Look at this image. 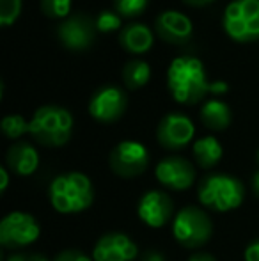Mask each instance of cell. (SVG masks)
Returning <instances> with one entry per match:
<instances>
[{"label": "cell", "instance_id": "cell-4", "mask_svg": "<svg viewBox=\"0 0 259 261\" xmlns=\"http://www.w3.org/2000/svg\"><path fill=\"white\" fill-rule=\"evenodd\" d=\"M197 197L206 208L215 212H231L243 203L245 187L238 178L224 172L204 176L199 181Z\"/></svg>", "mask_w": 259, "mask_h": 261}, {"label": "cell", "instance_id": "cell-35", "mask_svg": "<svg viewBox=\"0 0 259 261\" xmlns=\"http://www.w3.org/2000/svg\"><path fill=\"white\" fill-rule=\"evenodd\" d=\"M257 162H259V149H257Z\"/></svg>", "mask_w": 259, "mask_h": 261}, {"label": "cell", "instance_id": "cell-1", "mask_svg": "<svg viewBox=\"0 0 259 261\" xmlns=\"http://www.w3.org/2000/svg\"><path fill=\"white\" fill-rule=\"evenodd\" d=\"M211 82L208 80L203 61L190 55L176 57L167 69V89L170 96L181 105H195L210 93Z\"/></svg>", "mask_w": 259, "mask_h": 261}, {"label": "cell", "instance_id": "cell-10", "mask_svg": "<svg viewBox=\"0 0 259 261\" xmlns=\"http://www.w3.org/2000/svg\"><path fill=\"white\" fill-rule=\"evenodd\" d=\"M128 107V96L116 86H103L91 96L89 114L98 123L110 124L121 119Z\"/></svg>", "mask_w": 259, "mask_h": 261}, {"label": "cell", "instance_id": "cell-2", "mask_svg": "<svg viewBox=\"0 0 259 261\" xmlns=\"http://www.w3.org/2000/svg\"><path fill=\"white\" fill-rule=\"evenodd\" d=\"M48 197L55 212L80 213L93 204L94 189L83 172H64L50 183Z\"/></svg>", "mask_w": 259, "mask_h": 261}, {"label": "cell", "instance_id": "cell-13", "mask_svg": "<svg viewBox=\"0 0 259 261\" xmlns=\"http://www.w3.org/2000/svg\"><path fill=\"white\" fill-rule=\"evenodd\" d=\"M138 258V247L125 233L112 231L96 242L93 249L94 261H135Z\"/></svg>", "mask_w": 259, "mask_h": 261}, {"label": "cell", "instance_id": "cell-20", "mask_svg": "<svg viewBox=\"0 0 259 261\" xmlns=\"http://www.w3.org/2000/svg\"><path fill=\"white\" fill-rule=\"evenodd\" d=\"M149 79H151V68L142 59H131L123 68V82L131 91L144 87Z\"/></svg>", "mask_w": 259, "mask_h": 261}, {"label": "cell", "instance_id": "cell-8", "mask_svg": "<svg viewBox=\"0 0 259 261\" xmlns=\"http://www.w3.org/2000/svg\"><path fill=\"white\" fill-rule=\"evenodd\" d=\"M96 20L89 14H69L57 27V38L69 52H85L96 39Z\"/></svg>", "mask_w": 259, "mask_h": 261}, {"label": "cell", "instance_id": "cell-11", "mask_svg": "<svg viewBox=\"0 0 259 261\" xmlns=\"http://www.w3.org/2000/svg\"><path fill=\"white\" fill-rule=\"evenodd\" d=\"M195 135V126L192 119L185 114L180 112H170L160 121L158 128H156V139H158L160 146L170 151H178L183 149L192 142Z\"/></svg>", "mask_w": 259, "mask_h": 261}, {"label": "cell", "instance_id": "cell-7", "mask_svg": "<svg viewBox=\"0 0 259 261\" xmlns=\"http://www.w3.org/2000/svg\"><path fill=\"white\" fill-rule=\"evenodd\" d=\"M41 234L39 222L25 212H11L0 222V244L4 249H23L34 244Z\"/></svg>", "mask_w": 259, "mask_h": 261}, {"label": "cell", "instance_id": "cell-18", "mask_svg": "<svg viewBox=\"0 0 259 261\" xmlns=\"http://www.w3.org/2000/svg\"><path fill=\"white\" fill-rule=\"evenodd\" d=\"M200 121L210 130L222 132L231 124V109L222 100H210L200 109Z\"/></svg>", "mask_w": 259, "mask_h": 261}, {"label": "cell", "instance_id": "cell-33", "mask_svg": "<svg viewBox=\"0 0 259 261\" xmlns=\"http://www.w3.org/2000/svg\"><path fill=\"white\" fill-rule=\"evenodd\" d=\"M185 4H188V6H194V7H203L206 6V4L213 2V0H183Z\"/></svg>", "mask_w": 259, "mask_h": 261}, {"label": "cell", "instance_id": "cell-21", "mask_svg": "<svg viewBox=\"0 0 259 261\" xmlns=\"http://www.w3.org/2000/svg\"><path fill=\"white\" fill-rule=\"evenodd\" d=\"M0 128H2V134L6 135L7 139H20L21 135H25L28 132L31 123H27L23 116L11 114V116H6L2 119Z\"/></svg>", "mask_w": 259, "mask_h": 261}, {"label": "cell", "instance_id": "cell-27", "mask_svg": "<svg viewBox=\"0 0 259 261\" xmlns=\"http://www.w3.org/2000/svg\"><path fill=\"white\" fill-rule=\"evenodd\" d=\"M6 261H52V259H48L46 256L36 254V252H31V254H25V252H14V254H11Z\"/></svg>", "mask_w": 259, "mask_h": 261}, {"label": "cell", "instance_id": "cell-22", "mask_svg": "<svg viewBox=\"0 0 259 261\" xmlns=\"http://www.w3.org/2000/svg\"><path fill=\"white\" fill-rule=\"evenodd\" d=\"M39 7L52 20H66L71 14V0H39Z\"/></svg>", "mask_w": 259, "mask_h": 261}, {"label": "cell", "instance_id": "cell-24", "mask_svg": "<svg viewBox=\"0 0 259 261\" xmlns=\"http://www.w3.org/2000/svg\"><path fill=\"white\" fill-rule=\"evenodd\" d=\"M21 14V0H0V25L11 27Z\"/></svg>", "mask_w": 259, "mask_h": 261}, {"label": "cell", "instance_id": "cell-28", "mask_svg": "<svg viewBox=\"0 0 259 261\" xmlns=\"http://www.w3.org/2000/svg\"><path fill=\"white\" fill-rule=\"evenodd\" d=\"M245 261H259V238L252 240L245 249Z\"/></svg>", "mask_w": 259, "mask_h": 261}, {"label": "cell", "instance_id": "cell-19", "mask_svg": "<svg viewBox=\"0 0 259 261\" xmlns=\"http://www.w3.org/2000/svg\"><path fill=\"white\" fill-rule=\"evenodd\" d=\"M224 155V149L222 144L211 135L206 137H200L194 142V158L197 162V165L203 169H211L222 160Z\"/></svg>", "mask_w": 259, "mask_h": 261}, {"label": "cell", "instance_id": "cell-34", "mask_svg": "<svg viewBox=\"0 0 259 261\" xmlns=\"http://www.w3.org/2000/svg\"><path fill=\"white\" fill-rule=\"evenodd\" d=\"M252 192L259 197V171L254 172L252 176Z\"/></svg>", "mask_w": 259, "mask_h": 261}, {"label": "cell", "instance_id": "cell-16", "mask_svg": "<svg viewBox=\"0 0 259 261\" xmlns=\"http://www.w3.org/2000/svg\"><path fill=\"white\" fill-rule=\"evenodd\" d=\"M6 164L13 174L31 176L39 167V153L28 142H16L7 149Z\"/></svg>", "mask_w": 259, "mask_h": 261}, {"label": "cell", "instance_id": "cell-12", "mask_svg": "<svg viewBox=\"0 0 259 261\" xmlns=\"http://www.w3.org/2000/svg\"><path fill=\"white\" fill-rule=\"evenodd\" d=\"M155 176L160 185L181 192L195 183V167L183 156H167L158 162Z\"/></svg>", "mask_w": 259, "mask_h": 261}, {"label": "cell", "instance_id": "cell-5", "mask_svg": "<svg viewBox=\"0 0 259 261\" xmlns=\"http://www.w3.org/2000/svg\"><path fill=\"white\" fill-rule=\"evenodd\" d=\"M222 29L236 43L259 39V0H231L222 16Z\"/></svg>", "mask_w": 259, "mask_h": 261}, {"label": "cell", "instance_id": "cell-29", "mask_svg": "<svg viewBox=\"0 0 259 261\" xmlns=\"http://www.w3.org/2000/svg\"><path fill=\"white\" fill-rule=\"evenodd\" d=\"M138 261H167L165 256L162 254L160 251H155V249H148L140 254Z\"/></svg>", "mask_w": 259, "mask_h": 261}, {"label": "cell", "instance_id": "cell-26", "mask_svg": "<svg viewBox=\"0 0 259 261\" xmlns=\"http://www.w3.org/2000/svg\"><path fill=\"white\" fill-rule=\"evenodd\" d=\"M52 261H94L93 258H89L87 254L80 251H75V249H68V251H63L61 254H57Z\"/></svg>", "mask_w": 259, "mask_h": 261}, {"label": "cell", "instance_id": "cell-3", "mask_svg": "<svg viewBox=\"0 0 259 261\" xmlns=\"http://www.w3.org/2000/svg\"><path fill=\"white\" fill-rule=\"evenodd\" d=\"M28 134L41 146L61 148L71 139L73 134L71 112L59 105L39 107L31 119Z\"/></svg>", "mask_w": 259, "mask_h": 261}, {"label": "cell", "instance_id": "cell-32", "mask_svg": "<svg viewBox=\"0 0 259 261\" xmlns=\"http://www.w3.org/2000/svg\"><path fill=\"white\" fill-rule=\"evenodd\" d=\"M188 261H217L211 254H208V252H197V254L190 256V259Z\"/></svg>", "mask_w": 259, "mask_h": 261}, {"label": "cell", "instance_id": "cell-25", "mask_svg": "<svg viewBox=\"0 0 259 261\" xmlns=\"http://www.w3.org/2000/svg\"><path fill=\"white\" fill-rule=\"evenodd\" d=\"M96 29L100 32H114L123 29V16L116 11H101L100 14L96 16Z\"/></svg>", "mask_w": 259, "mask_h": 261}, {"label": "cell", "instance_id": "cell-31", "mask_svg": "<svg viewBox=\"0 0 259 261\" xmlns=\"http://www.w3.org/2000/svg\"><path fill=\"white\" fill-rule=\"evenodd\" d=\"M0 178H2V185H0V190L6 192L7 185H9V169L7 167H0Z\"/></svg>", "mask_w": 259, "mask_h": 261}, {"label": "cell", "instance_id": "cell-17", "mask_svg": "<svg viewBox=\"0 0 259 261\" xmlns=\"http://www.w3.org/2000/svg\"><path fill=\"white\" fill-rule=\"evenodd\" d=\"M153 43H155L153 31L146 23H138V21L125 25L119 34V45L123 46V50L133 55L148 54L153 48Z\"/></svg>", "mask_w": 259, "mask_h": 261}, {"label": "cell", "instance_id": "cell-14", "mask_svg": "<svg viewBox=\"0 0 259 261\" xmlns=\"http://www.w3.org/2000/svg\"><path fill=\"white\" fill-rule=\"evenodd\" d=\"M155 31L162 41L170 43V45H185L192 39L194 25L187 14L167 9L155 18Z\"/></svg>", "mask_w": 259, "mask_h": 261}, {"label": "cell", "instance_id": "cell-30", "mask_svg": "<svg viewBox=\"0 0 259 261\" xmlns=\"http://www.w3.org/2000/svg\"><path fill=\"white\" fill-rule=\"evenodd\" d=\"M229 91V86L227 82H224V80H215V82H211V87H210V93L213 94H224Z\"/></svg>", "mask_w": 259, "mask_h": 261}, {"label": "cell", "instance_id": "cell-23", "mask_svg": "<svg viewBox=\"0 0 259 261\" xmlns=\"http://www.w3.org/2000/svg\"><path fill=\"white\" fill-rule=\"evenodd\" d=\"M112 2H114V11L123 18H137L146 11L149 0H112Z\"/></svg>", "mask_w": 259, "mask_h": 261}, {"label": "cell", "instance_id": "cell-15", "mask_svg": "<svg viewBox=\"0 0 259 261\" xmlns=\"http://www.w3.org/2000/svg\"><path fill=\"white\" fill-rule=\"evenodd\" d=\"M172 199L162 190H149L140 197L137 206L138 219L149 227H163L172 219Z\"/></svg>", "mask_w": 259, "mask_h": 261}, {"label": "cell", "instance_id": "cell-9", "mask_svg": "<svg viewBox=\"0 0 259 261\" xmlns=\"http://www.w3.org/2000/svg\"><path fill=\"white\" fill-rule=\"evenodd\" d=\"M108 164L119 178H137L148 169L149 151L142 142L123 141L110 151Z\"/></svg>", "mask_w": 259, "mask_h": 261}, {"label": "cell", "instance_id": "cell-6", "mask_svg": "<svg viewBox=\"0 0 259 261\" xmlns=\"http://www.w3.org/2000/svg\"><path fill=\"white\" fill-rule=\"evenodd\" d=\"M172 234L178 244L197 249L208 244L213 234V224L208 213L197 206L183 208L172 220Z\"/></svg>", "mask_w": 259, "mask_h": 261}]
</instances>
